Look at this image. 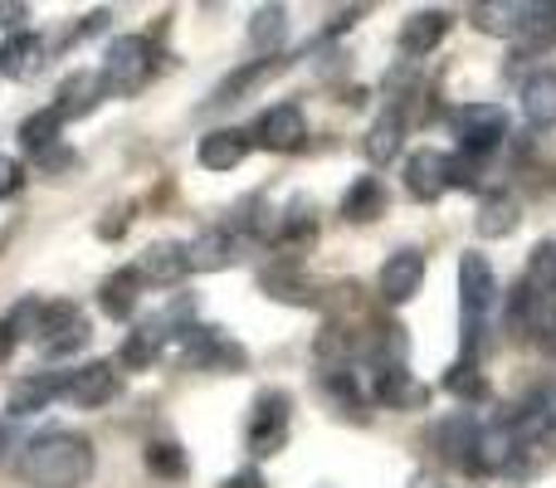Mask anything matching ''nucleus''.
<instances>
[{"instance_id":"412c9836","label":"nucleus","mask_w":556,"mask_h":488,"mask_svg":"<svg viewBox=\"0 0 556 488\" xmlns=\"http://www.w3.org/2000/svg\"><path fill=\"white\" fill-rule=\"evenodd\" d=\"M39 64H45V45H39V35H29V29H20V35H10L5 45H0V74L5 78H29Z\"/></svg>"},{"instance_id":"a878e982","label":"nucleus","mask_w":556,"mask_h":488,"mask_svg":"<svg viewBox=\"0 0 556 488\" xmlns=\"http://www.w3.org/2000/svg\"><path fill=\"white\" fill-rule=\"evenodd\" d=\"M469 15L483 35H518L522 20H528V5H503V0H493V5H473Z\"/></svg>"},{"instance_id":"c85d7f7f","label":"nucleus","mask_w":556,"mask_h":488,"mask_svg":"<svg viewBox=\"0 0 556 488\" xmlns=\"http://www.w3.org/2000/svg\"><path fill=\"white\" fill-rule=\"evenodd\" d=\"M156 347H162V333L156 327H137V333H127V342H123V352H117V362L123 366H152L156 362Z\"/></svg>"},{"instance_id":"c9c22d12","label":"nucleus","mask_w":556,"mask_h":488,"mask_svg":"<svg viewBox=\"0 0 556 488\" xmlns=\"http://www.w3.org/2000/svg\"><path fill=\"white\" fill-rule=\"evenodd\" d=\"M20 20H25V5H20V0H0V25H20Z\"/></svg>"},{"instance_id":"5701e85b","label":"nucleus","mask_w":556,"mask_h":488,"mask_svg":"<svg viewBox=\"0 0 556 488\" xmlns=\"http://www.w3.org/2000/svg\"><path fill=\"white\" fill-rule=\"evenodd\" d=\"M381 205H386V186L376 182V176H362V182L342 196V221L362 225V221H371V215H381Z\"/></svg>"},{"instance_id":"f704fd0d","label":"nucleus","mask_w":556,"mask_h":488,"mask_svg":"<svg viewBox=\"0 0 556 488\" xmlns=\"http://www.w3.org/2000/svg\"><path fill=\"white\" fill-rule=\"evenodd\" d=\"M225 488H269V484H264L260 470H240V474H230V479H225Z\"/></svg>"},{"instance_id":"1a4fd4ad","label":"nucleus","mask_w":556,"mask_h":488,"mask_svg":"<svg viewBox=\"0 0 556 488\" xmlns=\"http://www.w3.org/2000/svg\"><path fill=\"white\" fill-rule=\"evenodd\" d=\"M117 391H123V376H117L113 362H88V366H78V372H68V386H64L68 401H74V405H88V411L108 405Z\"/></svg>"},{"instance_id":"aec40b11","label":"nucleus","mask_w":556,"mask_h":488,"mask_svg":"<svg viewBox=\"0 0 556 488\" xmlns=\"http://www.w3.org/2000/svg\"><path fill=\"white\" fill-rule=\"evenodd\" d=\"M137 288H142L137 268H117V274L108 278L103 288H98V308H103L113 323H127V317L137 313Z\"/></svg>"},{"instance_id":"6e6552de","label":"nucleus","mask_w":556,"mask_h":488,"mask_svg":"<svg viewBox=\"0 0 556 488\" xmlns=\"http://www.w3.org/2000/svg\"><path fill=\"white\" fill-rule=\"evenodd\" d=\"M420 284H425V254L420 249H395V254L381 264V278H376V288H381V298L391 308L410 303V298L420 293Z\"/></svg>"},{"instance_id":"c756f323","label":"nucleus","mask_w":556,"mask_h":488,"mask_svg":"<svg viewBox=\"0 0 556 488\" xmlns=\"http://www.w3.org/2000/svg\"><path fill=\"white\" fill-rule=\"evenodd\" d=\"M147 470H152L156 479H186V454H181V445H172V440L147 445Z\"/></svg>"},{"instance_id":"39448f33","label":"nucleus","mask_w":556,"mask_h":488,"mask_svg":"<svg viewBox=\"0 0 556 488\" xmlns=\"http://www.w3.org/2000/svg\"><path fill=\"white\" fill-rule=\"evenodd\" d=\"M288 425H293V405H288L283 391H264L250 411V454L269 460V454L283 450Z\"/></svg>"},{"instance_id":"393cba45","label":"nucleus","mask_w":556,"mask_h":488,"mask_svg":"<svg viewBox=\"0 0 556 488\" xmlns=\"http://www.w3.org/2000/svg\"><path fill=\"white\" fill-rule=\"evenodd\" d=\"M59 127H64V117L54 113V108H39V113H29L25 123H20V142H25V152H49V147H59Z\"/></svg>"},{"instance_id":"4468645a","label":"nucleus","mask_w":556,"mask_h":488,"mask_svg":"<svg viewBox=\"0 0 556 488\" xmlns=\"http://www.w3.org/2000/svg\"><path fill=\"white\" fill-rule=\"evenodd\" d=\"M195 157H201L205 172H235V166L250 157V133H235V127H215V133L201 137Z\"/></svg>"},{"instance_id":"e433bc0d","label":"nucleus","mask_w":556,"mask_h":488,"mask_svg":"<svg viewBox=\"0 0 556 488\" xmlns=\"http://www.w3.org/2000/svg\"><path fill=\"white\" fill-rule=\"evenodd\" d=\"M39 166H45V172H59V166H68V152H54V147H49V152H39Z\"/></svg>"},{"instance_id":"ddd939ff","label":"nucleus","mask_w":556,"mask_h":488,"mask_svg":"<svg viewBox=\"0 0 556 488\" xmlns=\"http://www.w3.org/2000/svg\"><path fill=\"white\" fill-rule=\"evenodd\" d=\"M260 147H269V152H293V147H303V137H307V123H303V113H298L293 103H278L269 108V113L260 117Z\"/></svg>"},{"instance_id":"9b49d317","label":"nucleus","mask_w":556,"mask_h":488,"mask_svg":"<svg viewBox=\"0 0 556 488\" xmlns=\"http://www.w3.org/2000/svg\"><path fill=\"white\" fill-rule=\"evenodd\" d=\"M405 191H410V201H440L444 191H450V176H444V152H430V147H420V152H410V162H405Z\"/></svg>"},{"instance_id":"0eeeda50","label":"nucleus","mask_w":556,"mask_h":488,"mask_svg":"<svg viewBox=\"0 0 556 488\" xmlns=\"http://www.w3.org/2000/svg\"><path fill=\"white\" fill-rule=\"evenodd\" d=\"M522 445L513 435L508 421L498 425H479V440H473V460H469V474H508L518 464Z\"/></svg>"},{"instance_id":"7ed1b4c3","label":"nucleus","mask_w":556,"mask_h":488,"mask_svg":"<svg viewBox=\"0 0 556 488\" xmlns=\"http://www.w3.org/2000/svg\"><path fill=\"white\" fill-rule=\"evenodd\" d=\"M454 127H459V152L483 162L489 152L503 147V133H508V117H503L498 103H469L454 113Z\"/></svg>"},{"instance_id":"b1692460","label":"nucleus","mask_w":556,"mask_h":488,"mask_svg":"<svg viewBox=\"0 0 556 488\" xmlns=\"http://www.w3.org/2000/svg\"><path fill=\"white\" fill-rule=\"evenodd\" d=\"M186 254H191V274H205V268H225L235 259V245L225 230H205L201 240L186 245Z\"/></svg>"},{"instance_id":"2f4dec72","label":"nucleus","mask_w":556,"mask_h":488,"mask_svg":"<svg viewBox=\"0 0 556 488\" xmlns=\"http://www.w3.org/2000/svg\"><path fill=\"white\" fill-rule=\"evenodd\" d=\"M39 323H45V303L39 298H20L15 308H10V317H5V327H10V337H35L39 333Z\"/></svg>"},{"instance_id":"cd10ccee","label":"nucleus","mask_w":556,"mask_h":488,"mask_svg":"<svg viewBox=\"0 0 556 488\" xmlns=\"http://www.w3.org/2000/svg\"><path fill=\"white\" fill-rule=\"evenodd\" d=\"M274 68H278V59H260V64H244L240 74H230L220 88H215V103H240V93H244V88H254V84H260V78H269Z\"/></svg>"},{"instance_id":"473e14b6","label":"nucleus","mask_w":556,"mask_h":488,"mask_svg":"<svg viewBox=\"0 0 556 488\" xmlns=\"http://www.w3.org/2000/svg\"><path fill=\"white\" fill-rule=\"evenodd\" d=\"M522 284L528 288H556V245H538L532 249V264H528V274H522Z\"/></svg>"},{"instance_id":"f3484780","label":"nucleus","mask_w":556,"mask_h":488,"mask_svg":"<svg viewBox=\"0 0 556 488\" xmlns=\"http://www.w3.org/2000/svg\"><path fill=\"white\" fill-rule=\"evenodd\" d=\"M401 142H405V113H401V103H391L371 123V133H366V162L371 166L395 162V157H401Z\"/></svg>"},{"instance_id":"423d86ee","label":"nucleus","mask_w":556,"mask_h":488,"mask_svg":"<svg viewBox=\"0 0 556 488\" xmlns=\"http://www.w3.org/2000/svg\"><path fill=\"white\" fill-rule=\"evenodd\" d=\"M35 342L45 347V356H68L88 342V317L74 303H45V323H39Z\"/></svg>"},{"instance_id":"20e7f679","label":"nucleus","mask_w":556,"mask_h":488,"mask_svg":"<svg viewBox=\"0 0 556 488\" xmlns=\"http://www.w3.org/2000/svg\"><path fill=\"white\" fill-rule=\"evenodd\" d=\"M147 74H152V45H147L142 35H123L108 45V54H103V88L108 93H132Z\"/></svg>"},{"instance_id":"9d476101","label":"nucleus","mask_w":556,"mask_h":488,"mask_svg":"<svg viewBox=\"0 0 556 488\" xmlns=\"http://www.w3.org/2000/svg\"><path fill=\"white\" fill-rule=\"evenodd\" d=\"M132 268L142 284H176V278L191 274V254H186L181 240H156L147 245V254H137Z\"/></svg>"},{"instance_id":"6ab92c4d","label":"nucleus","mask_w":556,"mask_h":488,"mask_svg":"<svg viewBox=\"0 0 556 488\" xmlns=\"http://www.w3.org/2000/svg\"><path fill=\"white\" fill-rule=\"evenodd\" d=\"M518 215H522L518 196H513V191H493V196H483V205H479V221H473V230H479L483 240H503V235H513V230H518Z\"/></svg>"},{"instance_id":"a211bd4d","label":"nucleus","mask_w":556,"mask_h":488,"mask_svg":"<svg viewBox=\"0 0 556 488\" xmlns=\"http://www.w3.org/2000/svg\"><path fill=\"white\" fill-rule=\"evenodd\" d=\"M473 440H479V425H473L469 415H450V421L434 425V445H440V454L454 464V470H469Z\"/></svg>"},{"instance_id":"bb28decb","label":"nucleus","mask_w":556,"mask_h":488,"mask_svg":"<svg viewBox=\"0 0 556 488\" xmlns=\"http://www.w3.org/2000/svg\"><path fill=\"white\" fill-rule=\"evenodd\" d=\"M444 391L459 396V401H473V405L489 401V381H483V372L473 362H464V356L450 366V372H444Z\"/></svg>"},{"instance_id":"4c0bfd02","label":"nucleus","mask_w":556,"mask_h":488,"mask_svg":"<svg viewBox=\"0 0 556 488\" xmlns=\"http://www.w3.org/2000/svg\"><path fill=\"white\" fill-rule=\"evenodd\" d=\"M405 488H450V484H444L440 474H430V470H425V474H415V479L405 484Z\"/></svg>"},{"instance_id":"4be33fe9","label":"nucleus","mask_w":556,"mask_h":488,"mask_svg":"<svg viewBox=\"0 0 556 488\" xmlns=\"http://www.w3.org/2000/svg\"><path fill=\"white\" fill-rule=\"evenodd\" d=\"M522 117L532 127H556V74H532L522 84Z\"/></svg>"},{"instance_id":"2eb2a0df","label":"nucleus","mask_w":556,"mask_h":488,"mask_svg":"<svg viewBox=\"0 0 556 488\" xmlns=\"http://www.w3.org/2000/svg\"><path fill=\"white\" fill-rule=\"evenodd\" d=\"M444 35H450V15H444V10H415V15L401 25V49L410 59L434 54Z\"/></svg>"},{"instance_id":"f03ea898","label":"nucleus","mask_w":556,"mask_h":488,"mask_svg":"<svg viewBox=\"0 0 556 488\" xmlns=\"http://www.w3.org/2000/svg\"><path fill=\"white\" fill-rule=\"evenodd\" d=\"M498 303V278L493 264L483 254H464L459 259V317H464V362H473L479 347V327L489 317V308Z\"/></svg>"},{"instance_id":"72a5a7b5","label":"nucleus","mask_w":556,"mask_h":488,"mask_svg":"<svg viewBox=\"0 0 556 488\" xmlns=\"http://www.w3.org/2000/svg\"><path fill=\"white\" fill-rule=\"evenodd\" d=\"M20 182H25V172H20V162H10V157H0V201L5 196L20 191Z\"/></svg>"},{"instance_id":"58836bf2","label":"nucleus","mask_w":556,"mask_h":488,"mask_svg":"<svg viewBox=\"0 0 556 488\" xmlns=\"http://www.w3.org/2000/svg\"><path fill=\"white\" fill-rule=\"evenodd\" d=\"M10 352H15V337H10V327L5 323H0V362H5V356Z\"/></svg>"},{"instance_id":"f8f14e48","label":"nucleus","mask_w":556,"mask_h":488,"mask_svg":"<svg viewBox=\"0 0 556 488\" xmlns=\"http://www.w3.org/2000/svg\"><path fill=\"white\" fill-rule=\"evenodd\" d=\"M64 386H68V372H35V376H20L15 381V391L5 396V411L10 415H35V411H45L54 396H64Z\"/></svg>"},{"instance_id":"7c9ffc66","label":"nucleus","mask_w":556,"mask_h":488,"mask_svg":"<svg viewBox=\"0 0 556 488\" xmlns=\"http://www.w3.org/2000/svg\"><path fill=\"white\" fill-rule=\"evenodd\" d=\"M283 29H288L283 10H278V5H260V10H254V20H250V45L254 49H274L278 39H283Z\"/></svg>"},{"instance_id":"dca6fc26","label":"nucleus","mask_w":556,"mask_h":488,"mask_svg":"<svg viewBox=\"0 0 556 488\" xmlns=\"http://www.w3.org/2000/svg\"><path fill=\"white\" fill-rule=\"evenodd\" d=\"M103 93H108V88H103V74H93V68H84V74H68L64 84H59L54 113L64 117V123H68V117H84V113H93Z\"/></svg>"},{"instance_id":"f257e3e1","label":"nucleus","mask_w":556,"mask_h":488,"mask_svg":"<svg viewBox=\"0 0 556 488\" xmlns=\"http://www.w3.org/2000/svg\"><path fill=\"white\" fill-rule=\"evenodd\" d=\"M15 470L35 488H84L93 474V445L74 430H45L20 450Z\"/></svg>"}]
</instances>
